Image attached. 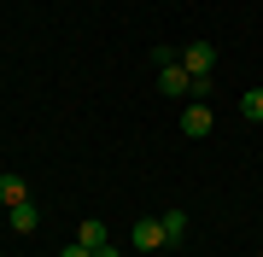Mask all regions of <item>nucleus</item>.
Here are the masks:
<instances>
[{"instance_id": "f257e3e1", "label": "nucleus", "mask_w": 263, "mask_h": 257, "mask_svg": "<svg viewBox=\"0 0 263 257\" xmlns=\"http://www.w3.org/2000/svg\"><path fill=\"white\" fill-rule=\"evenodd\" d=\"M176 58H181V70H187L193 82H205V76H216V47H211V41H187V47H181Z\"/></svg>"}, {"instance_id": "f03ea898", "label": "nucleus", "mask_w": 263, "mask_h": 257, "mask_svg": "<svg viewBox=\"0 0 263 257\" xmlns=\"http://www.w3.org/2000/svg\"><path fill=\"white\" fill-rule=\"evenodd\" d=\"M158 94H164V100H181V105L193 100V76L181 70V58H170V65H158Z\"/></svg>"}, {"instance_id": "7ed1b4c3", "label": "nucleus", "mask_w": 263, "mask_h": 257, "mask_svg": "<svg viewBox=\"0 0 263 257\" xmlns=\"http://www.w3.org/2000/svg\"><path fill=\"white\" fill-rule=\"evenodd\" d=\"M211 129H216L211 100H187V105H181V134H187V141H205Z\"/></svg>"}, {"instance_id": "20e7f679", "label": "nucleus", "mask_w": 263, "mask_h": 257, "mask_svg": "<svg viewBox=\"0 0 263 257\" xmlns=\"http://www.w3.org/2000/svg\"><path fill=\"white\" fill-rule=\"evenodd\" d=\"M129 246H135V251H158V246H164V216H141V222L129 228Z\"/></svg>"}, {"instance_id": "39448f33", "label": "nucleus", "mask_w": 263, "mask_h": 257, "mask_svg": "<svg viewBox=\"0 0 263 257\" xmlns=\"http://www.w3.org/2000/svg\"><path fill=\"white\" fill-rule=\"evenodd\" d=\"M6 228H12V234H35V228H41V210H35V199L12 205V210H6Z\"/></svg>"}, {"instance_id": "423d86ee", "label": "nucleus", "mask_w": 263, "mask_h": 257, "mask_svg": "<svg viewBox=\"0 0 263 257\" xmlns=\"http://www.w3.org/2000/svg\"><path fill=\"white\" fill-rule=\"evenodd\" d=\"M24 199H29V181L24 175H0V205L12 210V205H24Z\"/></svg>"}, {"instance_id": "0eeeda50", "label": "nucleus", "mask_w": 263, "mask_h": 257, "mask_svg": "<svg viewBox=\"0 0 263 257\" xmlns=\"http://www.w3.org/2000/svg\"><path fill=\"white\" fill-rule=\"evenodd\" d=\"M187 240V210H170L164 216V246H181Z\"/></svg>"}, {"instance_id": "6e6552de", "label": "nucleus", "mask_w": 263, "mask_h": 257, "mask_svg": "<svg viewBox=\"0 0 263 257\" xmlns=\"http://www.w3.org/2000/svg\"><path fill=\"white\" fill-rule=\"evenodd\" d=\"M76 246H88V251L111 246V240H105V222H82V228H76Z\"/></svg>"}, {"instance_id": "1a4fd4ad", "label": "nucleus", "mask_w": 263, "mask_h": 257, "mask_svg": "<svg viewBox=\"0 0 263 257\" xmlns=\"http://www.w3.org/2000/svg\"><path fill=\"white\" fill-rule=\"evenodd\" d=\"M240 117H246V123H263V88L240 94Z\"/></svg>"}, {"instance_id": "9d476101", "label": "nucleus", "mask_w": 263, "mask_h": 257, "mask_svg": "<svg viewBox=\"0 0 263 257\" xmlns=\"http://www.w3.org/2000/svg\"><path fill=\"white\" fill-rule=\"evenodd\" d=\"M59 257H94V251H88V246H76V240H70V246L59 251Z\"/></svg>"}, {"instance_id": "9b49d317", "label": "nucleus", "mask_w": 263, "mask_h": 257, "mask_svg": "<svg viewBox=\"0 0 263 257\" xmlns=\"http://www.w3.org/2000/svg\"><path fill=\"white\" fill-rule=\"evenodd\" d=\"M94 257H117V246H100V251H94Z\"/></svg>"}]
</instances>
